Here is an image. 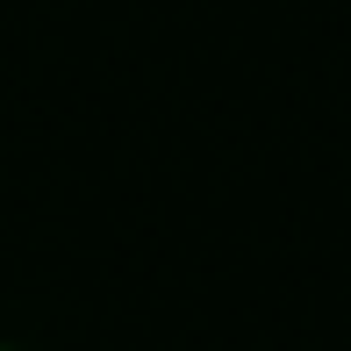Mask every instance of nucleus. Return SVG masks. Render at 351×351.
Segmentation results:
<instances>
[{
  "label": "nucleus",
  "mask_w": 351,
  "mask_h": 351,
  "mask_svg": "<svg viewBox=\"0 0 351 351\" xmlns=\"http://www.w3.org/2000/svg\"><path fill=\"white\" fill-rule=\"evenodd\" d=\"M0 351H14V344H0Z\"/></svg>",
  "instance_id": "f257e3e1"
}]
</instances>
